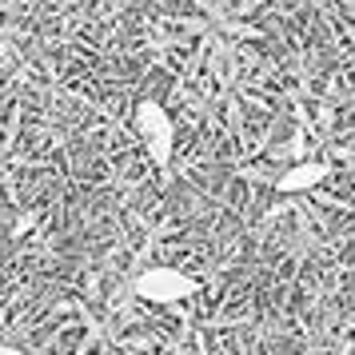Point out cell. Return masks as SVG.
Here are the masks:
<instances>
[{
    "mask_svg": "<svg viewBox=\"0 0 355 355\" xmlns=\"http://www.w3.org/2000/svg\"><path fill=\"white\" fill-rule=\"evenodd\" d=\"M136 132L144 140V152L156 164L172 160V152H176V124H172V116L164 112L156 100H140L136 104Z\"/></svg>",
    "mask_w": 355,
    "mask_h": 355,
    "instance_id": "obj_1",
    "label": "cell"
},
{
    "mask_svg": "<svg viewBox=\"0 0 355 355\" xmlns=\"http://www.w3.org/2000/svg\"><path fill=\"white\" fill-rule=\"evenodd\" d=\"M136 295L148 300V304H180L196 291V279L184 275L180 268H148V272L136 275Z\"/></svg>",
    "mask_w": 355,
    "mask_h": 355,
    "instance_id": "obj_2",
    "label": "cell"
},
{
    "mask_svg": "<svg viewBox=\"0 0 355 355\" xmlns=\"http://www.w3.org/2000/svg\"><path fill=\"white\" fill-rule=\"evenodd\" d=\"M327 180V164L323 160H304V164H295V168H288L284 176H279V192H311L315 184H323Z\"/></svg>",
    "mask_w": 355,
    "mask_h": 355,
    "instance_id": "obj_3",
    "label": "cell"
},
{
    "mask_svg": "<svg viewBox=\"0 0 355 355\" xmlns=\"http://www.w3.org/2000/svg\"><path fill=\"white\" fill-rule=\"evenodd\" d=\"M0 355H24V352H17V347H8V343H0Z\"/></svg>",
    "mask_w": 355,
    "mask_h": 355,
    "instance_id": "obj_4",
    "label": "cell"
}]
</instances>
